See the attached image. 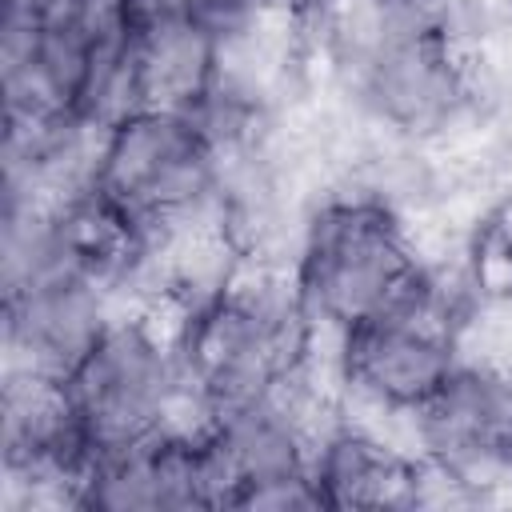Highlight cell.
<instances>
[{
	"label": "cell",
	"mask_w": 512,
	"mask_h": 512,
	"mask_svg": "<svg viewBox=\"0 0 512 512\" xmlns=\"http://www.w3.org/2000/svg\"><path fill=\"white\" fill-rule=\"evenodd\" d=\"M428 276L404 216L368 192L320 200L292 260V284L304 312L316 328L336 336L396 308Z\"/></svg>",
	"instance_id": "cell-1"
},
{
	"label": "cell",
	"mask_w": 512,
	"mask_h": 512,
	"mask_svg": "<svg viewBox=\"0 0 512 512\" xmlns=\"http://www.w3.org/2000/svg\"><path fill=\"white\" fill-rule=\"evenodd\" d=\"M468 304V288H448L444 272H432L408 300L344 332V396L420 412L460 368V320Z\"/></svg>",
	"instance_id": "cell-2"
},
{
	"label": "cell",
	"mask_w": 512,
	"mask_h": 512,
	"mask_svg": "<svg viewBox=\"0 0 512 512\" xmlns=\"http://www.w3.org/2000/svg\"><path fill=\"white\" fill-rule=\"evenodd\" d=\"M92 184L156 228L220 196V148L192 112L136 108L104 124Z\"/></svg>",
	"instance_id": "cell-3"
},
{
	"label": "cell",
	"mask_w": 512,
	"mask_h": 512,
	"mask_svg": "<svg viewBox=\"0 0 512 512\" xmlns=\"http://www.w3.org/2000/svg\"><path fill=\"white\" fill-rule=\"evenodd\" d=\"M220 32L156 0H132L128 96L136 108L200 116L220 88Z\"/></svg>",
	"instance_id": "cell-4"
},
{
	"label": "cell",
	"mask_w": 512,
	"mask_h": 512,
	"mask_svg": "<svg viewBox=\"0 0 512 512\" xmlns=\"http://www.w3.org/2000/svg\"><path fill=\"white\" fill-rule=\"evenodd\" d=\"M312 476L328 508H412L420 456L344 424L312 456Z\"/></svg>",
	"instance_id": "cell-5"
}]
</instances>
